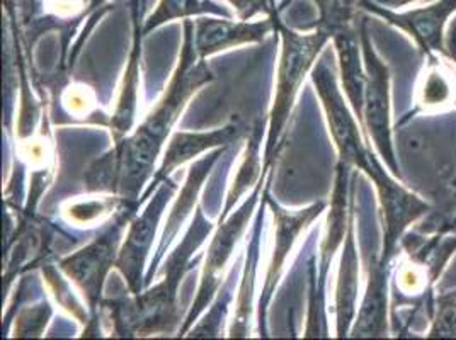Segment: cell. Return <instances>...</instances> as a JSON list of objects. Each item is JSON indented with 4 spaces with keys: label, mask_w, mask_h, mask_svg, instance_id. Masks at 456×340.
Masks as SVG:
<instances>
[{
    "label": "cell",
    "mask_w": 456,
    "mask_h": 340,
    "mask_svg": "<svg viewBox=\"0 0 456 340\" xmlns=\"http://www.w3.org/2000/svg\"><path fill=\"white\" fill-rule=\"evenodd\" d=\"M312 82L315 85V93L321 97L329 130L336 143V149L339 151V158L342 162L368 174L371 169L373 153L364 145V140L360 133L362 128H358L356 116L346 106L341 89L338 87L336 72L332 65L325 61V58H322L314 69Z\"/></svg>",
    "instance_id": "7"
},
{
    "label": "cell",
    "mask_w": 456,
    "mask_h": 340,
    "mask_svg": "<svg viewBox=\"0 0 456 340\" xmlns=\"http://www.w3.org/2000/svg\"><path fill=\"white\" fill-rule=\"evenodd\" d=\"M177 186L174 184L171 177L166 179L157 190L151 203L145 206L143 213L132 220L130 230L126 233V240L119 248L116 269L125 278V283L128 286V291L132 295H140L143 291V269L147 257L152 250L155 231L159 227V222L162 218V213L169 205Z\"/></svg>",
    "instance_id": "10"
},
{
    "label": "cell",
    "mask_w": 456,
    "mask_h": 340,
    "mask_svg": "<svg viewBox=\"0 0 456 340\" xmlns=\"http://www.w3.org/2000/svg\"><path fill=\"white\" fill-rule=\"evenodd\" d=\"M360 9H364L405 31L418 43L420 52L428 57L433 53H446L444 28L446 24H450V18L456 12V0H436L429 5L400 14L395 11L383 9L370 0H360Z\"/></svg>",
    "instance_id": "11"
},
{
    "label": "cell",
    "mask_w": 456,
    "mask_h": 340,
    "mask_svg": "<svg viewBox=\"0 0 456 340\" xmlns=\"http://www.w3.org/2000/svg\"><path fill=\"white\" fill-rule=\"evenodd\" d=\"M388 272L390 264L380 257L371 259L368 267V286L362 308L349 332L351 337H387L388 332Z\"/></svg>",
    "instance_id": "16"
},
{
    "label": "cell",
    "mask_w": 456,
    "mask_h": 340,
    "mask_svg": "<svg viewBox=\"0 0 456 340\" xmlns=\"http://www.w3.org/2000/svg\"><path fill=\"white\" fill-rule=\"evenodd\" d=\"M269 172H271V167L265 166L263 177L256 184L252 194L237 208V211L230 213V216L224 223H218V228H216V231L211 239V244H209L208 252H207L205 267H203V274H201V281H200L196 298L191 304L190 313H188L186 320L181 323V327L177 330V337H186L188 336V332L194 327V321L201 317L205 308L209 306L213 298L216 296V293L220 289V284H222L224 269L230 261L240 237L244 235V231L248 228V220L254 215V209L259 203V194H261L263 184H265Z\"/></svg>",
    "instance_id": "5"
},
{
    "label": "cell",
    "mask_w": 456,
    "mask_h": 340,
    "mask_svg": "<svg viewBox=\"0 0 456 340\" xmlns=\"http://www.w3.org/2000/svg\"><path fill=\"white\" fill-rule=\"evenodd\" d=\"M450 97H452V87H450L448 80L437 70L436 65H433L431 70L428 72L426 84L422 87L420 104L424 108H431V106L446 102Z\"/></svg>",
    "instance_id": "26"
},
{
    "label": "cell",
    "mask_w": 456,
    "mask_h": 340,
    "mask_svg": "<svg viewBox=\"0 0 456 340\" xmlns=\"http://www.w3.org/2000/svg\"><path fill=\"white\" fill-rule=\"evenodd\" d=\"M52 317V306L46 302L38 303L31 308H26L18 317V337H38L45 330L46 323Z\"/></svg>",
    "instance_id": "25"
},
{
    "label": "cell",
    "mask_w": 456,
    "mask_h": 340,
    "mask_svg": "<svg viewBox=\"0 0 456 340\" xmlns=\"http://www.w3.org/2000/svg\"><path fill=\"white\" fill-rule=\"evenodd\" d=\"M104 7H108V0H91V16L99 11H106Z\"/></svg>",
    "instance_id": "32"
},
{
    "label": "cell",
    "mask_w": 456,
    "mask_h": 340,
    "mask_svg": "<svg viewBox=\"0 0 456 340\" xmlns=\"http://www.w3.org/2000/svg\"><path fill=\"white\" fill-rule=\"evenodd\" d=\"M274 29H278L283 46L281 58L276 76V91L273 99V108L269 111L267 125L266 149H265V166L271 167L274 157L281 149V134L289 119L291 109L295 106L297 95L302 89L305 76L315 63V58L322 52L323 46L332 39L329 33L317 29L310 35H300L283 24L280 16H273Z\"/></svg>",
    "instance_id": "3"
},
{
    "label": "cell",
    "mask_w": 456,
    "mask_h": 340,
    "mask_svg": "<svg viewBox=\"0 0 456 340\" xmlns=\"http://www.w3.org/2000/svg\"><path fill=\"white\" fill-rule=\"evenodd\" d=\"M370 2L380 5L383 9H388V11H397V9L407 7V5L416 4V2H420V0H370Z\"/></svg>",
    "instance_id": "31"
},
{
    "label": "cell",
    "mask_w": 456,
    "mask_h": 340,
    "mask_svg": "<svg viewBox=\"0 0 456 340\" xmlns=\"http://www.w3.org/2000/svg\"><path fill=\"white\" fill-rule=\"evenodd\" d=\"M429 339H456V289L443 291L433 306V325Z\"/></svg>",
    "instance_id": "23"
},
{
    "label": "cell",
    "mask_w": 456,
    "mask_h": 340,
    "mask_svg": "<svg viewBox=\"0 0 456 340\" xmlns=\"http://www.w3.org/2000/svg\"><path fill=\"white\" fill-rule=\"evenodd\" d=\"M140 2H143V4H145V2H147V0H140Z\"/></svg>",
    "instance_id": "34"
},
{
    "label": "cell",
    "mask_w": 456,
    "mask_h": 340,
    "mask_svg": "<svg viewBox=\"0 0 456 340\" xmlns=\"http://www.w3.org/2000/svg\"><path fill=\"white\" fill-rule=\"evenodd\" d=\"M269 4H271V7H273V0H269ZM273 9H274V7H273ZM274 11H276V9H274Z\"/></svg>",
    "instance_id": "33"
},
{
    "label": "cell",
    "mask_w": 456,
    "mask_h": 340,
    "mask_svg": "<svg viewBox=\"0 0 456 340\" xmlns=\"http://www.w3.org/2000/svg\"><path fill=\"white\" fill-rule=\"evenodd\" d=\"M125 199L119 196H110V198H101V199H89V201H78V203H70L69 206L63 208L65 216L74 222L77 225H91L102 216L110 215L114 209L119 208Z\"/></svg>",
    "instance_id": "24"
},
{
    "label": "cell",
    "mask_w": 456,
    "mask_h": 340,
    "mask_svg": "<svg viewBox=\"0 0 456 340\" xmlns=\"http://www.w3.org/2000/svg\"><path fill=\"white\" fill-rule=\"evenodd\" d=\"M194 22L192 43L200 58L211 57L228 48L263 43L267 35L274 29V20H232L228 18H198Z\"/></svg>",
    "instance_id": "13"
},
{
    "label": "cell",
    "mask_w": 456,
    "mask_h": 340,
    "mask_svg": "<svg viewBox=\"0 0 456 340\" xmlns=\"http://www.w3.org/2000/svg\"><path fill=\"white\" fill-rule=\"evenodd\" d=\"M265 194V190H263ZM266 196L263 198L261 208L256 215L254 227L250 230V240L246 250V265L242 272V279L239 286V295L235 303V319L232 321L228 334L230 337H248L250 334V317H252V298H254V286H256V272L259 265L261 255V239H263V222L266 213Z\"/></svg>",
    "instance_id": "19"
},
{
    "label": "cell",
    "mask_w": 456,
    "mask_h": 340,
    "mask_svg": "<svg viewBox=\"0 0 456 340\" xmlns=\"http://www.w3.org/2000/svg\"><path fill=\"white\" fill-rule=\"evenodd\" d=\"M366 175L375 182L380 196L383 213V250L380 261L390 264L397 254V247L403 239L405 230L418 222L420 216L429 213L431 206L411 190H405L394 177H390L375 155H371V169Z\"/></svg>",
    "instance_id": "9"
},
{
    "label": "cell",
    "mask_w": 456,
    "mask_h": 340,
    "mask_svg": "<svg viewBox=\"0 0 456 340\" xmlns=\"http://www.w3.org/2000/svg\"><path fill=\"white\" fill-rule=\"evenodd\" d=\"M145 5L138 0H132V14H134V48L126 65V72L123 76L121 89L118 95L116 109L108 121V126L113 134L114 143L121 142L132 132L136 117L138 106V84H140V57H142V36H143V18Z\"/></svg>",
    "instance_id": "15"
},
{
    "label": "cell",
    "mask_w": 456,
    "mask_h": 340,
    "mask_svg": "<svg viewBox=\"0 0 456 340\" xmlns=\"http://www.w3.org/2000/svg\"><path fill=\"white\" fill-rule=\"evenodd\" d=\"M63 106L74 116H89L94 108L93 94L86 87H69L63 94Z\"/></svg>",
    "instance_id": "28"
},
{
    "label": "cell",
    "mask_w": 456,
    "mask_h": 340,
    "mask_svg": "<svg viewBox=\"0 0 456 340\" xmlns=\"http://www.w3.org/2000/svg\"><path fill=\"white\" fill-rule=\"evenodd\" d=\"M192 16L233 18V12L215 0H160L151 18L143 22V35L174 20H190Z\"/></svg>",
    "instance_id": "21"
},
{
    "label": "cell",
    "mask_w": 456,
    "mask_h": 340,
    "mask_svg": "<svg viewBox=\"0 0 456 340\" xmlns=\"http://www.w3.org/2000/svg\"><path fill=\"white\" fill-rule=\"evenodd\" d=\"M192 31L194 22L184 20V43L179 63L155 109L134 134L114 143L110 150L118 170V196L121 199L140 203V190L152 177L155 160L191 95L215 78L208 63L194 50Z\"/></svg>",
    "instance_id": "1"
},
{
    "label": "cell",
    "mask_w": 456,
    "mask_h": 340,
    "mask_svg": "<svg viewBox=\"0 0 456 340\" xmlns=\"http://www.w3.org/2000/svg\"><path fill=\"white\" fill-rule=\"evenodd\" d=\"M269 184H271V172L267 175L266 186H265V196H266L267 208L271 209L274 218V247L271 254V261L267 267L266 281L263 286V293L257 304V334L261 337H267L266 330V312L273 293L276 291V284L283 274V267L286 259L295 246L297 239L304 233L310 223L322 215L323 209L327 208L325 201L314 203L310 206L298 211H288L281 208L271 196H269Z\"/></svg>",
    "instance_id": "8"
},
{
    "label": "cell",
    "mask_w": 456,
    "mask_h": 340,
    "mask_svg": "<svg viewBox=\"0 0 456 340\" xmlns=\"http://www.w3.org/2000/svg\"><path fill=\"white\" fill-rule=\"evenodd\" d=\"M360 287V261L354 239V211L342 248L339 276L336 284V334L347 337L356 320V300Z\"/></svg>",
    "instance_id": "17"
},
{
    "label": "cell",
    "mask_w": 456,
    "mask_h": 340,
    "mask_svg": "<svg viewBox=\"0 0 456 340\" xmlns=\"http://www.w3.org/2000/svg\"><path fill=\"white\" fill-rule=\"evenodd\" d=\"M362 60L366 70V87H364V109H362V132L368 140H373V145L379 151L381 160L395 177H402L397 158L392 143V126H390V74L387 65L377 55L371 39L368 35V26L362 20L360 24Z\"/></svg>",
    "instance_id": "6"
},
{
    "label": "cell",
    "mask_w": 456,
    "mask_h": 340,
    "mask_svg": "<svg viewBox=\"0 0 456 340\" xmlns=\"http://www.w3.org/2000/svg\"><path fill=\"white\" fill-rule=\"evenodd\" d=\"M227 149H230V147L216 149V150L211 151L208 157H203V158H200L198 162H194L191 166L188 177H186V182H184L183 190L179 192L175 203L172 205L171 213H169V216L166 220V225H164V230H162V235H160V242H159V247H157V250L153 254L152 263L149 265V272L145 274L143 289L149 287L151 283H152V278L155 276V272H157V267L162 264V261L166 257V252L169 250L172 242L177 239L179 230L184 225V222L188 220V216H190L191 211L194 208V205L198 203V194H200L203 182L207 181V177L211 174L215 164L227 151Z\"/></svg>",
    "instance_id": "14"
},
{
    "label": "cell",
    "mask_w": 456,
    "mask_h": 340,
    "mask_svg": "<svg viewBox=\"0 0 456 340\" xmlns=\"http://www.w3.org/2000/svg\"><path fill=\"white\" fill-rule=\"evenodd\" d=\"M239 272H240V265H233L225 283L222 284V289H218L216 296L209 304L211 308H209L208 313L203 317V320L200 321L198 325H194L188 332L190 337H222L228 308L235 298V284L240 281V279H237Z\"/></svg>",
    "instance_id": "22"
},
{
    "label": "cell",
    "mask_w": 456,
    "mask_h": 340,
    "mask_svg": "<svg viewBox=\"0 0 456 340\" xmlns=\"http://www.w3.org/2000/svg\"><path fill=\"white\" fill-rule=\"evenodd\" d=\"M261 147H263V128L257 125L254 130L248 132L246 155H244V160L232 182V188L228 190L227 203L218 218V223H224L235 208V205L240 201V198L261 181L263 170H265L263 160H261Z\"/></svg>",
    "instance_id": "20"
},
{
    "label": "cell",
    "mask_w": 456,
    "mask_h": 340,
    "mask_svg": "<svg viewBox=\"0 0 456 340\" xmlns=\"http://www.w3.org/2000/svg\"><path fill=\"white\" fill-rule=\"evenodd\" d=\"M142 205L136 201H123L116 209L113 222L102 228L94 240L76 254L60 261V271L76 284L89 306L91 320H101L99 310L102 304L104 283L111 269L116 267L119 242L128 223H132L136 209Z\"/></svg>",
    "instance_id": "4"
},
{
    "label": "cell",
    "mask_w": 456,
    "mask_h": 340,
    "mask_svg": "<svg viewBox=\"0 0 456 340\" xmlns=\"http://www.w3.org/2000/svg\"><path fill=\"white\" fill-rule=\"evenodd\" d=\"M334 46L339 55L341 67L342 89L351 104V109L358 117L362 130V109H364V87H366V70L362 69L360 50L362 39L356 29L349 24L341 28L334 36Z\"/></svg>",
    "instance_id": "18"
},
{
    "label": "cell",
    "mask_w": 456,
    "mask_h": 340,
    "mask_svg": "<svg viewBox=\"0 0 456 340\" xmlns=\"http://www.w3.org/2000/svg\"><path fill=\"white\" fill-rule=\"evenodd\" d=\"M246 133H248L246 126L240 123H232L213 132L174 133L167 143L162 164L153 174L152 184H149V190L143 192V196H140V205H143L151 198L153 190H157L166 179L171 177L174 170L179 169L181 166L200 157L205 151L232 147L233 143L242 140Z\"/></svg>",
    "instance_id": "12"
},
{
    "label": "cell",
    "mask_w": 456,
    "mask_h": 340,
    "mask_svg": "<svg viewBox=\"0 0 456 340\" xmlns=\"http://www.w3.org/2000/svg\"><path fill=\"white\" fill-rule=\"evenodd\" d=\"M213 225L203 216L201 206L183 242L175 247L159 272L160 281L140 295L102 300L99 315L111 337L172 336L179 323V286L192 269V255L205 242Z\"/></svg>",
    "instance_id": "2"
},
{
    "label": "cell",
    "mask_w": 456,
    "mask_h": 340,
    "mask_svg": "<svg viewBox=\"0 0 456 340\" xmlns=\"http://www.w3.org/2000/svg\"><path fill=\"white\" fill-rule=\"evenodd\" d=\"M228 4L233 7L237 18L240 20H252L254 16H276L278 11H274L269 4V0H227Z\"/></svg>",
    "instance_id": "29"
},
{
    "label": "cell",
    "mask_w": 456,
    "mask_h": 340,
    "mask_svg": "<svg viewBox=\"0 0 456 340\" xmlns=\"http://www.w3.org/2000/svg\"><path fill=\"white\" fill-rule=\"evenodd\" d=\"M43 272H45L46 281L52 284V287H53V291H55V296H57L58 302L63 304V308H67L74 317L80 319V321H84V323H87V321L91 320V317H87V315L84 313V308L76 302V298H74V295L70 293L67 283L61 281L60 276H57L55 269H53L52 265H46V267H43Z\"/></svg>",
    "instance_id": "27"
},
{
    "label": "cell",
    "mask_w": 456,
    "mask_h": 340,
    "mask_svg": "<svg viewBox=\"0 0 456 340\" xmlns=\"http://www.w3.org/2000/svg\"><path fill=\"white\" fill-rule=\"evenodd\" d=\"M444 48H446V55L456 63V16L450 20L448 29L444 33Z\"/></svg>",
    "instance_id": "30"
}]
</instances>
